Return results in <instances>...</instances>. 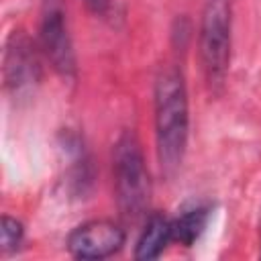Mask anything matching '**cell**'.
Listing matches in <instances>:
<instances>
[{
  "label": "cell",
  "instance_id": "ba28073f",
  "mask_svg": "<svg viewBox=\"0 0 261 261\" xmlns=\"http://www.w3.org/2000/svg\"><path fill=\"white\" fill-rule=\"evenodd\" d=\"M210 214H212L210 206H194V208L186 210L184 214H179L177 218H173L171 220L173 243H177L181 247H192L206 230Z\"/></svg>",
  "mask_w": 261,
  "mask_h": 261
},
{
  "label": "cell",
  "instance_id": "6da1fadb",
  "mask_svg": "<svg viewBox=\"0 0 261 261\" xmlns=\"http://www.w3.org/2000/svg\"><path fill=\"white\" fill-rule=\"evenodd\" d=\"M155 147L161 171L173 175L186 157L190 139V100L186 77L179 67L165 65L159 69L153 86Z\"/></svg>",
  "mask_w": 261,
  "mask_h": 261
},
{
  "label": "cell",
  "instance_id": "7a4b0ae2",
  "mask_svg": "<svg viewBox=\"0 0 261 261\" xmlns=\"http://www.w3.org/2000/svg\"><path fill=\"white\" fill-rule=\"evenodd\" d=\"M112 181L120 214L126 220H137L143 216L151 200V175L141 143L133 130L122 133L114 143Z\"/></svg>",
  "mask_w": 261,
  "mask_h": 261
},
{
  "label": "cell",
  "instance_id": "8992f818",
  "mask_svg": "<svg viewBox=\"0 0 261 261\" xmlns=\"http://www.w3.org/2000/svg\"><path fill=\"white\" fill-rule=\"evenodd\" d=\"M126 234L120 224L106 218L88 220L75 226L67 237V251L75 259L100 261L122 249Z\"/></svg>",
  "mask_w": 261,
  "mask_h": 261
},
{
  "label": "cell",
  "instance_id": "52a82bcc",
  "mask_svg": "<svg viewBox=\"0 0 261 261\" xmlns=\"http://www.w3.org/2000/svg\"><path fill=\"white\" fill-rule=\"evenodd\" d=\"M173 243V232H171V218H167L163 212H153L149 214L137 245H135V259L139 261H149L161 257V253L167 249V245Z\"/></svg>",
  "mask_w": 261,
  "mask_h": 261
},
{
  "label": "cell",
  "instance_id": "5b68a950",
  "mask_svg": "<svg viewBox=\"0 0 261 261\" xmlns=\"http://www.w3.org/2000/svg\"><path fill=\"white\" fill-rule=\"evenodd\" d=\"M39 49L55 73L61 77H75L77 59L63 0H43L39 20Z\"/></svg>",
  "mask_w": 261,
  "mask_h": 261
},
{
  "label": "cell",
  "instance_id": "3957f363",
  "mask_svg": "<svg viewBox=\"0 0 261 261\" xmlns=\"http://www.w3.org/2000/svg\"><path fill=\"white\" fill-rule=\"evenodd\" d=\"M232 47V14L228 0H208L200 31H198V53L204 80L212 92L224 86L230 67Z\"/></svg>",
  "mask_w": 261,
  "mask_h": 261
},
{
  "label": "cell",
  "instance_id": "277c9868",
  "mask_svg": "<svg viewBox=\"0 0 261 261\" xmlns=\"http://www.w3.org/2000/svg\"><path fill=\"white\" fill-rule=\"evenodd\" d=\"M41 49L22 29H14L4 45L2 80L12 98H27L43 77Z\"/></svg>",
  "mask_w": 261,
  "mask_h": 261
},
{
  "label": "cell",
  "instance_id": "30bf717a",
  "mask_svg": "<svg viewBox=\"0 0 261 261\" xmlns=\"http://www.w3.org/2000/svg\"><path fill=\"white\" fill-rule=\"evenodd\" d=\"M82 2L92 14H98V16H102L110 8V0H82Z\"/></svg>",
  "mask_w": 261,
  "mask_h": 261
},
{
  "label": "cell",
  "instance_id": "9c48e42d",
  "mask_svg": "<svg viewBox=\"0 0 261 261\" xmlns=\"http://www.w3.org/2000/svg\"><path fill=\"white\" fill-rule=\"evenodd\" d=\"M0 234H2V253L16 251L24 239V226L18 218L4 214L0 222Z\"/></svg>",
  "mask_w": 261,
  "mask_h": 261
}]
</instances>
